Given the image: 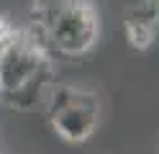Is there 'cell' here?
Listing matches in <instances>:
<instances>
[{"label":"cell","instance_id":"1","mask_svg":"<svg viewBox=\"0 0 159 154\" xmlns=\"http://www.w3.org/2000/svg\"><path fill=\"white\" fill-rule=\"evenodd\" d=\"M54 85V59L36 31L16 28L0 41V100L8 108L31 110L41 105Z\"/></svg>","mask_w":159,"mask_h":154},{"label":"cell","instance_id":"2","mask_svg":"<svg viewBox=\"0 0 159 154\" xmlns=\"http://www.w3.org/2000/svg\"><path fill=\"white\" fill-rule=\"evenodd\" d=\"M31 16L41 41L64 57L87 54L100 36L93 0H31Z\"/></svg>","mask_w":159,"mask_h":154},{"label":"cell","instance_id":"3","mask_svg":"<svg viewBox=\"0 0 159 154\" xmlns=\"http://www.w3.org/2000/svg\"><path fill=\"white\" fill-rule=\"evenodd\" d=\"M100 121V103L90 90H80L69 98L67 105L49 116L52 131L67 144H82L95 133Z\"/></svg>","mask_w":159,"mask_h":154},{"label":"cell","instance_id":"4","mask_svg":"<svg viewBox=\"0 0 159 154\" xmlns=\"http://www.w3.org/2000/svg\"><path fill=\"white\" fill-rule=\"evenodd\" d=\"M123 28L128 44L134 49H149L154 44L159 28V0H141L136 8H131L123 16Z\"/></svg>","mask_w":159,"mask_h":154}]
</instances>
